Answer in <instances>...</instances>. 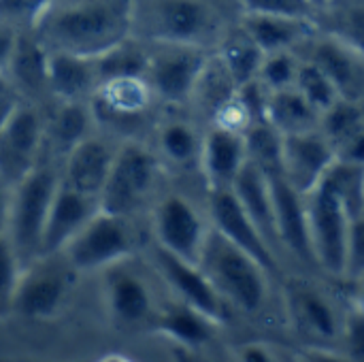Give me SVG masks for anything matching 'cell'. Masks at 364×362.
<instances>
[{"label":"cell","instance_id":"obj_13","mask_svg":"<svg viewBox=\"0 0 364 362\" xmlns=\"http://www.w3.org/2000/svg\"><path fill=\"white\" fill-rule=\"evenodd\" d=\"M156 245L166 252L198 265L209 228L205 226L198 209L181 194L164 196L154 213Z\"/></svg>","mask_w":364,"mask_h":362},{"label":"cell","instance_id":"obj_27","mask_svg":"<svg viewBox=\"0 0 364 362\" xmlns=\"http://www.w3.org/2000/svg\"><path fill=\"white\" fill-rule=\"evenodd\" d=\"M322 113L309 105L303 94L292 85L286 90L269 92L267 107H264V119L284 137V134H296L320 128Z\"/></svg>","mask_w":364,"mask_h":362},{"label":"cell","instance_id":"obj_32","mask_svg":"<svg viewBox=\"0 0 364 362\" xmlns=\"http://www.w3.org/2000/svg\"><path fill=\"white\" fill-rule=\"evenodd\" d=\"M301 58V55H299ZM294 87L303 94V98L314 105L320 113H324L326 109H331L339 98V90L335 87V83L331 81V77L316 66L311 60L301 58L299 62V70H296V79H294Z\"/></svg>","mask_w":364,"mask_h":362},{"label":"cell","instance_id":"obj_19","mask_svg":"<svg viewBox=\"0 0 364 362\" xmlns=\"http://www.w3.org/2000/svg\"><path fill=\"white\" fill-rule=\"evenodd\" d=\"M113 158L115 151H111L105 141L87 134L66 151L62 181L81 194L98 198L109 177Z\"/></svg>","mask_w":364,"mask_h":362},{"label":"cell","instance_id":"obj_10","mask_svg":"<svg viewBox=\"0 0 364 362\" xmlns=\"http://www.w3.org/2000/svg\"><path fill=\"white\" fill-rule=\"evenodd\" d=\"M149 64L145 79L149 81L154 94L162 100L181 105L194 96L198 79L211 58V51L190 45H168L149 43Z\"/></svg>","mask_w":364,"mask_h":362},{"label":"cell","instance_id":"obj_33","mask_svg":"<svg viewBox=\"0 0 364 362\" xmlns=\"http://www.w3.org/2000/svg\"><path fill=\"white\" fill-rule=\"evenodd\" d=\"M90 128V111L81 105V100L62 102L58 109V115L53 117V141L58 147L64 149V154L75 147L81 139L87 137Z\"/></svg>","mask_w":364,"mask_h":362},{"label":"cell","instance_id":"obj_30","mask_svg":"<svg viewBox=\"0 0 364 362\" xmlns=\"http://www.w3.org/2000/svg\"><path fill=\"white\" fill-rule=\"evenodd\" d=\"M92 62L98 83L113 77H128V75L145 77L149 64V49L141 41H134L130 36L124 43L115 45L113 49L105 51L102 55L94 58Z\"/></svg>","mask_w":364,"mask_h":362},{"label":"cell","instance_id":"obj_39","mask_svg":"<svg viewBox=\"0 0 364 362\" xmlns=\"http://www.w3.org/2000/svg\"><path fill=\"white\" fill-rule=\"evenodd\" d=\"M343 346L348 352V358H360L364 361V314L356 309L350 318H346V329H343Z\"/></svg>","mask_w":364,"mask_h":362},{"label":"cell","instance_id":"obj_37","mask_svg":"<svg viewBox=\"0 0 364 362\" xmlns=\"http://www.w3.org/2000/svg\"><path fill=\"white\" fill-rule=\"evenodd\" d=\"M346 280H352V282L364 280V209L360 211V215L352 220V226H350Z\"/></svg>","mask_w":364,"mask_h":362},{"label":"cell","instance_id":"obj_14","mask_svg":"<svg viewBox=\"0 0 364 362\" xmlns=\"http://www.w3.org/2000/svg\"><path fill=\"white\" fill-rule=\"evenodd\" d=\"M267 179H269L282 252L290 254L307 269H318L314 247H311L305 196L282 175V171L269 173Z\"/></svg>","mask_w":364,"mask_h":362},{"label":"cell","instance_id":"obj_41","mask_svg":"<svg viewBox=\"0 0 364 362\" xmlns=\"http://www.w3.org/2000/svg\"><path fill=\"white\" fill-rule=\"evenodd\" d=\"M239 352V358L241 361H250V362H269L273 361V356L269 354V348L262 346V344H247L243 346Z\"/></svg>","mask_w":364,"mask_h":362},{"label":"cell","instance_id":"obj_2","mask_svg":"<svg viewBox=\"0 0 364 362\" xmlns=\"http://www.w3.org/2000/svg\"><path fill=\"white\" fill-rule=\"evenodd\" d=\"M132 36L147 43L218 49L239 23V0H132Z\"/></svg>","mask_w":364,"mask_h":362},{"label":"cell","instance_id":"obj_4","mask_svg":"<svg viewBox=\"0 0 364 362\" xmlns=\"http://www.w3.org/2000/svg\"><path fill=\"white\" fill-rule=\"evenodd\" d=\"M58 186L60 177L55 175V171L36 164L34 171H30L11 188L6 239L17 254L21 267L41 256L43 230Z\"/></svg>","mask_w":364,"mask_h":362},{"label":"cell","instance_id":"obj_29","mask_svg":"<svg viewBox=\"0 0 364 362\" xmlns=\"http://www.w3.org/2000/svg\"><path fill=\"white\" fill-rule=\"evenodd\" d=\"M218 55L237 87L258 79V73L264 60V51L241 30L239 23L222 41V45L218 47Z\"/></svg>","mask_w":364,"mask_h":362},{"label":"cell","instance_id":"obj_28","mask_svg":"<svg viewBox=\"0 0 364 362\" xmlns=\"http://www.w3.org/2000/svg\"><path fill=\"white\" fill-rule=\"evenodd\" d=\"M47 64L49 51L36 38L32 30H19L17 43L6 73L28 94H43L47 90Z\"/></svg>","mask_w":364,"mask_h":362},{"label":"cell","instance_id":"obj_34","mask_svg":"<svg viewBox=\"0 0 364 362\" xmlns=\"http://www.w3.org/2000/svg\"><path fill=\"white\" fill-rule=\"evenodd\" d=\"M299 53L296 49H282V51H273L267 53L258 73V81L269 90H286L294 85L296 79V70H299Z\"/></svg>","mask_w":364,"mask_h":362},{"label":"cell","instance_id":"obj_16","mask_svg":"<svg viewBox=\"0 0 364 362\" xmlns=\"http://www.w3.org/2000/svg\"><path fill=\"white\" fill-rule=\"evenodd\" d=\"M337 160L333 143L320 128L282 137V175L305 196Z\"/></svg>","mask_w":364,"mask_h":362},{"label":"cell","instance_id":"obj_26","mask_svg":"<svg viewBox=\"0 0 364 362\" xmlns=\"http://www.w3.org/2000/svg\"><path fill=\"white\" fill-rule=\"evenodd\" d=\"M96 81L94 62L90 58L62 53V51H49V64H47V90L62 102L81 100Z\"/></svg>","mask_w":364,"mask_h":362},{"label":"cell","instance_id":"obj_42","mask_svg":"<svg viewBox=\"0 0 364 362\" xmlns=\"http://www.w3.org/2000/svg\"><path fill=\"white\" fill-rule=\"evenodd\" d=\"M9 203H11V186L0 179V239L6 237L9 226Z\"/></svg>","mask_w":364,"mask_h":362},{"label":"cell","instance_id":"obj_12","mask_svg":"<svg viewBox=\"0 0 364 362\" xmlns=\"http://www.w3.org/2000/svg\"><path fill=\"white\" fill-rule=\"evenodd\" d=\"M209 215L213 228L220 235H224L228 241H232L243 252L254 256L275 280H284L279 256L271 250L267 239L260 235V230L243 209L232 188L209 190Z\"/></svg>","mask_w":364,"mask_h":362},{"label":"cell","instance_id":"obj_17","mask_svg":"<svg viewBox=\"0 0 364 362\" xmlns=\"http://www.w3.org/2000/svg\"><path fill=\"white\" fill-rule=\"evenodd\" d=\"M98 209H100L98 198L81 194L60 179V186L53 194L47 213L43 241H41V256L60 254L66 247V243L85 226V222Z\"/></svg>","mask_w":364,"mask_h":362},{"label":"cell","instance_id":"obj_3","mask_svg":"<svg viewBox=\"0 0 364 362\" xmlns=\"http://www.w3.org/2000/svg\"><path fill=\"white\" fill-rule=\"evenodd\" d=\"M198 267L213 284L228 309L245 316H260L271 299L275 280L254 256L220 235L213 226L207 233Z\"/></svg>","mask_w":364,"mask_h":362},{"label":"cell","instance_id":"obj_43","mask_svg":"<svg viewBox=\"0 0 364 362\" xmlns=\"http://www.w3.org/2000/svg\"><path fill=\"white\" fill-rule=\"evenodd\" d=\"M17 105V100L15 98H11L4 90H0V126H2V122L6 119V115L11 113V109Z\"/></svg>","mask_w":364,"mask_h":362},{"label":"cell","instance_id":"obj_31","mask_svg":"<svg viewBox=\"0 0 364 362\" xmlns=\"http://www.w3.org/2000/svg\"><path fill=\"white\" fill-rule=\"evenodd\" d=\"M158 143L164 158L177 166H190L196 160L200 162L203 139H198L196 130L186 122H168L166 126H162Z\"/></svg>","mask_w":364,"mask_h":362},{"label":"cell","instance_id":"obj_18","mask_svg":"<svg viewBox=\"0 0 364 362\" xmlns=\"http://www.w3.org/2000/svg\"><path fill=\"white\" fill-rule=\"evenodd\" d=\"M247 160L245 134L235 128L213 124L203 139L200 169L209 190L232 188L241 166Z\"/></svg>","mask_w":364,"mask_h":362},{"label":"cell","instance_id":"obj_44","mask_svg":"<svg viewBox=\"0 0 364 362\" xmlns=\"http://www.w3.org/2000/svg\"><path fill=\"white\" fill-rule=\"evenodd\" d=\"M356 284H360V286H358V290H356V294H354V307L364 314V280L356 282Z\"/></svg>","mask_w":364,"mask_h":362},{"label":"cell","instance_id":"obj_23","mask_svg":"<svg viewBox=\"0 0 364 362\" xmlns=\"http://www.w3.org/2000/svg\"><path fill=\"white\" fill-rule=\"evenodd\" d=\"M239 26L264 51V55L282 49H296L309 34L316 32L314 19L264 13H243Z\"/></svg>","mask_w":364,"mask_h":362},{"label":"cell","instance_id":"obj_45","mask_svg":"<svg viewBox=\"0 0 364 362\" xmlns=\"http://www.w3.org/2000/svg\"><path fill=\"white\" fill-rule=\"evenodd\" d=\"M324 2H328V0H311V4H314V11H316L318 6H322Z\"/></svg>","mask_w":364,"mask_h":362},{"label":"cell","instance_id":"obj_36","mask_svg":"<svg viewBox=\"0 0 364 362\" xmlns=\"http://www.w3.org/2000/svg\"><path fill=\"white\" fill-rule=\"evenodd\" d=\"M243 13H264V15H286V17H314L311 0H239Z\"/></svg>","mask_w":364,"mask_h":362},{"label":"cell","instance_id":"obj_21","mask_svg":"<svg viewBox=\"0 0 364 362\" xmlns=\"http://www.w3.org/2000/svg\"><path fill=\"white\" fill-rule=\"evenodd\" d=\"M232 190H235L237 198L241 201L243 209L247 211V215L252 218V222L256 224V228L260 230V235L267 239L271 250L279 256L282 243H279V235H277V226H275V211H273L269 179L262 173V169H258L247 158L232 183Z\"/></svg>","mask_w":364,"mask_h":362},{"label":"cell","instance_id":"obj_46","mask_svg":"<svg viewBox=\"0 0 364 362\" xmlns=\"http://www.w3.org/2000/svg\"><path fill=\"white\" fill-rule=\"evenodd\" d=\"M0 90H4V81H2V77H0Z\"/></svg>","mask_w":364,"mask_h":362},{"label":"cell","instance_id":"obj_15","mask_svg":"<svg viewBox=\"0 0 364 362\" xmlns=\"http://www.w3.org/2000/svg\"><path fill=\"white\" fill-rule=\"evenodd\" d=\"M154 262L162 280L173 288L179 301L188 303L190 307L198 309L207 318H211L218 324H224L228 320V305L222 301L213 284L207 280L203 269L194 262H188L164 247L156 245L154 252Z\"/></svg>","mask_w":364,"mask_h":362},{"label":"cell","instance_id":"obj_6","mask_svg":"<svg viewBox=\"0 0 364 362\" xmlns=\"http://www.w3.org/2000/svg\"><path fill=\"white\" fill-rule=\"evenodd\" d=\"M75 273L64 254L38 256L21 267L11 312L26 320L55 318L70 294Z\"/></svg>","mask_w":364,"mask_h":362},{"label":"cell","instance_id":"obj_1","mask_svg":"<svg viewBox=\"0 0 364 362\" xmlns=\"http://www.w3.org/2000/svg\"><path fill=\"white\" fill-rule=\"evenodd\" d=\"M132 0H47L30 30L47 51L98 58L132 36Z\"/></svg>","mask_w":364,"mask_h":362},{"label":"cell","instance_id":"obj_22","mask_svg":"<svg viewBox=\"0 0 364 362\" xmlns=\"http://www.w3.org/2000/svg\"><path fill=\"white\" fill-rule=\"evenodd\" d=\"M107 303L113 320L119 326H134L145 322L154 307L147 284L139 275L119 269V262L107 271Z\"/></svg>","mask_w":364,"mask_h":362},{"label":"cell","instance_id":"obj_40","mask_svg":"<svg viewBox=\"0 0 364 362\" xmlns=\"http://www.w3.org/2000/svg\"><path fill=\"white\" fill-rule=\"evenodd\" d=\"M17 34H19V28L15 23L0 19V77L9 68V62H11L15 43H17Z\"/></svg>","mask_w":364,"mask_h":362},{"label":"cell","instance_id":"obj_11","mask_svg":"<svg viewBox=\"0 0 364 362\" xmlns=\"http://www.w3.org/2000/svg\"><path fill=\"white\" fill-rule=\"evenodd\" d=\"M45 126L32 105L17 102L0 126V179L15 186L36 169Z\"/></svg>","mask_w":364,"mask_h":362},{"label":"cell","instance_id":"obj_9","mask_svg":"<svg viewBox=\"0 0 364 362\" xmlns=\"http://www.w3.org/2000/svg\"><path fill=\"white\" fill-rule=\"evenodd\" d=\"M284 301L290 322L316 346V352L331 350L333 344L343 339L346 320L339 314L335 299L316 284L299 277L288 280Z\"/></svg>","mask_w":364,"mask_h":362},{"label":"cell","instance_id":"obj_38","mask_svg":"<svg viewBox=\"0 0 364 362\" xmlns=\"http://www.w3.org/2000/svg\"><path fill=\"white\" fill-rule=\"evenodd\" d=\"M45 4L47 0H0V19H6L15 26L28 23L30 28Z\"/></svg>","mask_w":364,"mask_h":362},{"label":"cell","instance_id":"obj_20","mask_svg":"<svg viewBox=\"0 0 364 362\" xmlns=\"http://www.w3.org/2000/svg\"><path fill=\"white\" fill-rule=\"evenodd\" d=\"M94 96L98 115H102L111 124H126L141 117L149 109L154 90L145 77L128 75L100 81Z\"/></svg>","mask_w":364,"mask_h":362},{"label":"cell","instance_id":"obj_8","mask_svg":"<svg viewBox=\"0 0 364 362\" xmlns=\"http://www.w3.org/2000/svg\"><path fill=\"white\" fill-rule=\"evenodd\" d=\"M132 245L128 218L98 209L60 254H64L77 273H92L128 258Z\"/></svg>","mask_w":364,"mask_h":362},{"label":"cell","instance_id":"obj_35","mask_svg":"<svg viewBox=\"0 0 364 362\" xmlns=\"http://www.w3.org/2000/svg\"><path fill=\"white\" fill-rule=\"evenodd\" d=\"M21 273V262L6 237L0 239V314L11 312L13 294Z\"/></svg>","mask_w":364,"mask_h":362},{"label":"cell","instance_id":"obj_25","mask_svg":"<svg viewBox=\"0 0 364 362\" xmlns=\"http://www.w3.org/2000/svg\"><path fill=\"white\" fill-rule=\"evenodd\" d=\"M320 32L337 38L364 60V0H328L314 11Z\"/></svg>","mask_w":364,"mask_h":362},{"label":"cell","instance_id":"obj_24","mask_svg":"<svg viewBox=\"0 0 364 362\" xmlns=\"http://www.w3.org/2000/svg\"><path fill=\"white\" fill-rule=\"evenodd\" d=\"M215 326L220 324L183 301L166 305L156 318V331L186 350L205 348L213 339Z\"/></svg>","mask_w":364,"mask_h":362},{"label":"cell","instance_id":"obj_7","mask_svg":"<svg viewBox=\"0 0 364 362\" xmlns=\"http://www.w3.org/2000/svg\"><path fill=\"white\" fill-rule=\"evenodd\" d=\"M158 179V160L141 143H124L113 158L109 177L98 196L100 209L115 215H132L151 194Z\"/></svg>","mask_w":364,"mask_h":362},{"label":"cell","instance_id":"obj_5","mask_svg":"<svg viewBox=\"0 0 364 362\" xmlns=\"http://www.w3.org/2000/svg\"><path fill=\"white\" fill-rule=\"evenodd\" d=\"M305 209L318 271L333 280H346L352 218L339 192L322 177V181L305 194Z\"/></svg>","mask_w":364,"mask_h":362}]
</instances>
